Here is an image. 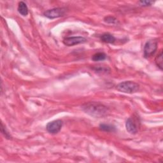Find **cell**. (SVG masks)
I'll return each mask as SVG.
<instances>
[{
	"label": "cell",
	"instance_id": "cell-2",
	"mask_svg": "<svg viewBox=\"0 0 163 163\" xmlns=\"http://www.w3.org/2000/svg\"><path fill=\"white\" fill-rule=\"evenodd\" d=\"M117 91L127 94H133L138 92L140 85L133 81H125L119 83L116 87Z\"/></svg>",
	"mask_w": 163,
	"mask_h": 163
},
{
	"label": "cell",
	"instance_id": "cell-5",
	"mask_svg": "<svg viewBox=\"0 0 163 163\" xmlns=\"http://www.w3.org/2000/svg\"><path fill=\"white\" fill-rule=\"evenodd\" d=\"M63 122L61 120H56L50 122L46 126L47 131L51 134H56L60 131L63 127Z\"/></svg>",
	"mask_w": 163,
	"mask_h": 163
},
{
	"label": "cell",
	"instance_id": "cell-7",
	"mask_svg": "<svg viewBox=\"0 0 163 163\" xmlns=\"http://www.w3.org/2000/svg\"><path fill=\"white\" fill-rule=\"evenodd\" d=\"M87 41L86 38L82 37H67L64 39L63 43L66 46L71 47L75 45H78L80 44H83Z\"/></svg>",
	"mask_w": 163,
	"mask_h": 163
},
{
	"label": "cell",
	"instance_id": "cell-11",
	"mask_svg": "<svg viewBox=\"0 0 163 163\" xmlns=\"http://www.w3.org/2000/svg\"><path fill=\"white\" fill-rule=\"evenodd\" d=\"M99 129L102 131L110 132V131H115V127L113 126H111L109 124H101L99 125Z\"/></svg>",
	"mask_w": 163,
	"mask_h": 163
},
{
	"label": "cell",
	"instance_id": "cell-15",
	"mask_svg": "<svg viewBox=\"0 0 163 163\" xmlns=\"http://www.w3.org/2000/svg\"><path fill=\"white\" fill-rule=\"evenodd\" d=\"M139 3L141 6H150L152 4H153V2L152 1H140V2H139Z\"/></svg>",
	"mask_w": 163,
	"mask_h": 163
},
{
	"label": "cell",
	"instance_id": "cell-13",
	"mask_svg": "<svg viewBox=\"0 0 163 163\" xmlns=\"http://www.w3.org/2000/svg\"><path fill=\"white\" fill-rule=\"evenodd\" d=\"M104 21L105 22L108 23V24H116L117 22V19L116 18H115L114 17H111V16H108L105 17Z\"/></svg>",
	"mask_w": 163,
	"mask_h": 163
},
{
	"label": "cell",
	"instance_id": "cell-10",
	"mask_svg": "<svg viewBox=\"0 0 163 163\" xmlns=\"http://www.w3.org/2000/svg\"><path fill=\"white\" fill-rule=\"evenodd\" d=\"M107 56L103 52H98L92 56V60L94 61H103V60H105Z\"/></svg>",
	"mask_w": 163,
	"mask_h": 163
},
{
	"label": "cell",
	"instance_id": "cell-14",
	"mask_svg": "<svg viewBox=\"0 0 163 163\" xmlns=\"http://www.w3.org/2000/svg\"><path fill=\"white\" fill-rule=\"evenodd\" d=\"M2 133L4 134V136L6 137V138H8V139H10V138L11 136H10V134L7 132V131L6 130V128L4 127L3 124L2 123Z\"/></svg>",
	"mask_w": 163,
	"mask_h": 163
},
{
	"label": "cell",
	"instance_id": "cell-6",
	"mask_svg": "<svg viewBox=\"0 0 163 163\" xmlns=\"http://www.w3.org/2000/svg\"><path fill=\"white\" fill-rule=\"evenodd\" d=\"M126 130L128 133L131 134H135L138 132V122L136 119L133 118H130L127 120L126 122Z\"/></svg>",
	"mask_w": 163,
	"mask_h": 163
},
{
	"label": "cell",
	"instance_id": "cell-3",
	"mask_svg": "<svg viewBox=\"0 0 163 163\" xmlns=\"http://www.w3.org/2000/svg\"><path fill=\"white\" fill-rule=\"evenodd\" d=\"M157 45L158 42L156 40H150L146 43L143 49V53L145 58L152 56L156 52L157 49Z\"/></svg>",
	"mask_w": 163,
	"mask_h": 163
},
{
	"label": "cell",
	"instance_id": "cell-12",
	"mask_svg": "<svg viewBox=\"0 0 163 163\" xmlns=\"http://www.w3.org/2000/svg\"><path fill=\"white\" fill-rule=\"evenodd\" d=\"M155 62L157 67L161 70H162V51L161 50L159 54L156 56L155 59Z\"/></svg>",
	"mask_w": 163,
	"mask_h": 163
},
{
	"label": "cell",
	"instance_id": "cell-9",
	"mask_svg": "<svg viewBox=\"0 0 163 163\" xmlns=\"http://www.w3.org/2000/svg\"><path fill=\"white\" fill-rule=\"evenodd\" d=\"M18 12L23 16H26L28 14V8L24 2H21L18 5Z\"/></svg>",
	"mask_w": 163,
	"mask_h": 163
},
{
	"label": "cell",
	"instance_id": "cell-4",
	"mask_svg": "<svg viewBox=\"0 0 163 163\" xmlns=\"http://www.w3.org/2000/svg\"><path fill=\"white\" fill-rule=\"evenodd\" d=\"M66 12V8H54L52 9L48 10L45 11L44 14V15L46 17L53 19L56 18L61 17L64 15V14Z\"/></svg>",
	"mask_w": 163,
	"mask_h": 163
},
{
	"label": "cell",
	"instance_id": "cell-8",
	"mask_svg": "<svg viewBox=\"0 0 163 163\" xmlns=\"http://www.w3.org/2000/svg\"><path fill=\"white\" fill-rule=\"evenodd\" d=\"M101 40L107 44H114L115 41V38L109 33H105L101 36Z\"/></svg>",
	"mask_w": 163,
	"mask_h": 163
},
{
	"label": "cell",
	"instance_id": "cell-1",
	"mask_svg": "<svg viewBox=\"0 0 163 163\" xmlns=\"http://www.w3.org/2000/svg\"><path fill=\"white\" fill-rule=\"evenodd\" d=\"M85 113L94 117H103L108 113V108L99 102H88L82 106Z\"/></svg>",
	"mask_w": 163,
	"mask_h": 163
}]
</instances>
